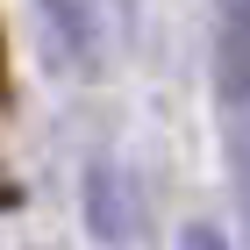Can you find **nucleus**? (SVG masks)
<instances>
[{
	"label": "nucleus",
	"mask_w": 250,
	"mask_h": 250,
	"mask_svg": "<svg viewBox=\"0 0 250 250\" xmlns=\"http://www.w3.org/2000/svg\"><path fill=\"white\" fill-rule=\"evenodd\" d=\"M229 93H250V0L229 15Z\"/></svg>",
	"instance_id": "3"
},
{
	"label": "nucleus",
	"mask_w": 250,
	"mask_h": 250,
	"mask_svg": "<svg viewBox=\"0 0 250 250\" xmlns=\"http://www.w3.org/2000/svg\"><path fill=\"white\" fill-rule=\"evenodd\" d=\"M179 250H229V236H222V229H208V222H193V229L179 236Z\"/></svg>",
	"instance_id": "4"
},
{
	"label": "nucleus",
	"mask_w": 250,
	"mask_h": 250,
	"mask_svg": "<svg viewBox=\"0 0 250 250\" xmlns=\"http://www.w3.org/2000/svg\"><path fill=\"white\" fill-rule=\"evenodd\" d=\"M0 93H7V50H0Z\"/></svg>",
	"instance_id": "5"
},
{
	"label": "nucleus",
	"mask_w": 250,
	"mask_h": 250,
	"mask_svg": "<svg viewBox=\"0 0 250 250\" xmlns=\"http://www.w3.org/2000/svg\"><path fill=\"white\" fill-rule=\"evenodd\" d=\"M43 29H50V58H72L79 72H86L93 43H86V15H79V0H43Z\"/></svg>",
	"instance_id": "2"
},
{
	"label": "nucleus",
	"mask_w": 250,
	"mask_h": 250,
	"mask_svg": "<svg viewBox=\"0 0 250 250\" xmlns=\"http://www.w3.org/2000/svg\"><path fill=\"white\" fill-rule=\"evenodd\" d=\"M86 222H93V236L107 250L136 243V208H129V179L115 172V165H93L86 172Z\"/></svg>",
	"instance_id": "1"
}]
</instances>
